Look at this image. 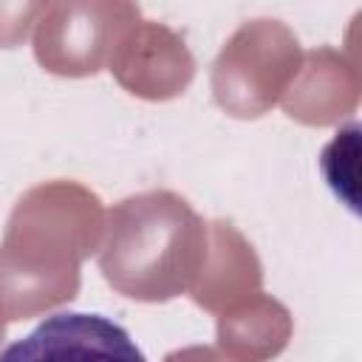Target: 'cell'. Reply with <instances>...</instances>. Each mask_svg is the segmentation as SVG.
Here are the masks:
<instances>
[{"mask_svg": "<svg viewBox=\"0 0 362 362\" xmlns=\"http://www.w3.org/2000/svg\"><path fill=\"white\" fill-rule=\"evenodd\" d=\"M0 362H147V356L116 320L90 311H59L6 345Z\"/></svg>", "mask_w": 362, "mask_h": 362, "instance_id": "6da1fadb", "label": "cell"}]
</instances>
